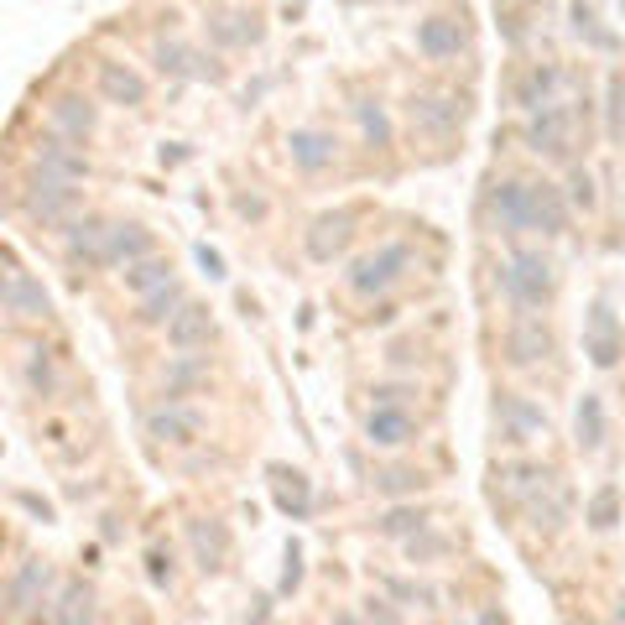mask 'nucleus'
Returning <instances> with one entry per match:
<instances>
[{
	"label": "nucleus",
	"mask_w": 625,
	"mask_h": 625,
	"mask_svg": "<svg viewBox=\"0 0 625 625\" xmlns=\"http://www.w3.org/2000/svg\"><path fill=\"white\" fill-rule=\"evenodd\" d=\"M17 209L37 230H68V224L84 214V188L73 178H52V172H37L27 178V188L17 193Z\"/></svg>",
	"instance_id": "4"
},
{
	"label": "nucleus",
	"mask_w": 625,
	"mask_h": 625,
	"mask_svg": "<svg viewBox=\"0 0 625 625\" xmlns=\"http://www.w3.org/2000/svg\"><path fill=\"white\" fill-rule=\"evenodd\" d=\"M37 172H52V178H73V183H89L94 178V162L84 157V141H68L58 131H42L32 141V152H27Z\"/></svg>",
	"instance_id": "18"
},
{
	"label": "nucleus",
	"mask_w": 625,
	"mask_h": 625,
	"mask_svg": "<svg viewBox=\"0 0 625 625\" xmlns=\"http://www.w3.org/2000/svg\"><path fill=\"white\" fill-rule=\"evenodd\" d=\"M464 120H470V94H458V89H423L406 100V125L417 135H433V141L458 135Z\"/></svg>",
	"instance_id": "10"
},
{
	"label": "nucleus",
	"mask_w": 625,
	"mask_h": 625,
	"mask_svg": "<svg viewBox=\"0 0 625 625\" xmlns=\"http://www.w3.org/2000/svg\"><path fill=\"white\" fill-rule=\"evenodd\" d=\"M568 21H574V37H578V42H589V48H599V52L615 48V37L599 27V17H594L589 0H574V6H568Z\"/></svg>",
	"instance_id": "42"
},
{
	"label": "nucleus",
	"mask_w": 625,
	"mask_h": 625,
	"mask_svg": "<svg viewBox=\"0 0 625 625\" xmlns=\"http://www.w3.org/2000/svg\"><path fill=\"white\" fill-rule=\"evenodd\" d=\"M563 474L553 464H542V458H526V454H511L501 458L491 470V501L495 506H511V511H526L537 495H547L558 485Z\"/></svg>",
	"instance_id": "8"
},
{
	"label": "nucleus",
	"mask_w": 625,
	"mask_h": 625,
	"mask_svg": "<svg viewBox=\"0 0 625 625\" xmlns=\"http://www.w3.org/2000/svg\"><path fill=\"white\" fill-rule=\"evenodd\" d=\"M17 506H27L37 522H52V506H48V501H37L32 491H17Z\"/></svg>",
	"instance_id": "52"
},
{
	"label": "nucleus",
	"mask_w": 625,
	"mask_h": 625,
	"mask_svg": "<svg viewBox=\"0 0 625 625\" xmlns=\"http://www.w3.org/2000/svg\"><path fill=\"white\" fill-rule=\"evenodd\" d=\"M209 381V360L203 355H168V371H162V391L168 396H188Z\"/></svg>",
	"instance_id": "37"
},
{
	"label": "nucleus",
	"mask_w": 625,
	"mask_h": 625,
	"mask_svg": "<svg viewBox=\"0 0 625 625\" xmlns=\"http://www.w3.org/2000/svg\"><path fill=\"white\" fill-rule=\"evenodd\" d=\"M188 303V288L172 276L168 288H157V292H147V298H135V329H168V319L178 313V308Z\"/></svg>",
	"instance_id": "34"
},
{
	"label": "nucleus",
	"mask_w": 625,
	"mask_h": 625,
	"mask_svg": "<svg viewBox=\"0 0 625 625\" xmlns=\"http://www.w3.org/2000/svg\"><path fill=\"white\" fill-rule=\"evenodd\" d=\"M203 32H209L214 48H255L266 37V21L255 17V11H209Z\"/></svg>",
	"instance_id": "29"
},
{
	"label": "nucleus",
	"mask_w": 625,
	"mask_h": 625,
	"mask_svg": "<svg viewBox=\"0 0 625 625\" xmlns=\"http://www.w3.org/2000/svg\"><path fill=\"white\" fill-rule=\"evenodd\" d=\"M625 522V506H621V485H599V491L589 495V506H584V526H589L594 537H605V532H615V526Z\"/></svg>",
	"instance_id": "36"
},
{
	"label": "nucleus",
	"mask_w": 625,
	"mask_h": 625,
	"mask_svg": "<svg viewBox=\"0 0 625 625\" xmlns=\"http://www.w3.org/2000/svg\"><path fill=\"white\" fill-rule=\"evenodd\" d=\"M141 427H147V438L152 443H168V448H193V443L203 438V412L199 406L178 402V396H162V402L141 417Z\"/></svg>",
	"instance_id": "17"
},
{
	"label": "nucleus",
	"mask_w": 625,
	"mask_h": 625,
	"mask_svg": "<svg viewBox=\"0 0 625 625\" xmlns=\"http://www.w3.org/2000/svg\"><path fill=\"white\" fill-rule=\"evenodd\" d=\"M0 313L11 323H48L52 319V298L37 282L32 271H21L17 255H6V288H0Z\"/></svg>",
	"instance_id": "14"
},
{
	"label": "nucleus",
	"mask_w": 625,
	"mask_h": 625,
	"mask_svg": "<svg viewBox=\"0 0 625 625\" xmlns=\"http://www.w3.org/2000/svg\"><path fill=\"white\" fill-rule=\"evenodd\" d=\"M412 396H423V391H417V381H381V386H371V406L412 402Z\"/></svg>",
	"instance_id": "47"
},
{
	"label": "nucleus",
	"mask_w": 625,
	"mask_h": 625,
	"mask_svg": "<svg viewBox=\"0 0 625 625\" xmlns=\"http://www.w3.org/2000/svg\"><path fill=\"white\" fill-rule=\"evenodd\" d=\"M480 220H485L491 235L506 240V245L532 235V178H516V172L491 178L485 193H480Z\"/></svg>",
	"instance_id": "5"
},
{
	"label": "nucleus",
	"mask_w": 625,
	"mask_h": 625,
	"mask_svg": "<svg viewBox=\"0 0 625 625\" xmlns=\"http://www.w3.org/2000/svg\"><path fill=\"white\" fill-rule=\"evenodd\" d=\"M94 89H100L104 104H120V110H141V104L152 100L147 73H135V68L120 63V58H100V63H94Z\"/></svg>",
	"instance_id": "23"
},
{
	"label": "nucleus",
	"mask_w": 625,
	"mask_h": 625,
	"mask_svg": "<svg viewBox=\"0 0 625 625\" xmlns=\"http://www.w3.org/2000/svg\"><path fill=\"white\" fill-rule=\"evenodd\" d=\"M412 42L433 68H454L464 52H470V17L464 11H427L417 27H412Z\"/></svg>",
	"instance_id": "11"
},
{
	"label": "nucleus",
	"mask_w": 625,
	"mask_h": 625,
	"mask_svg": "<svg viewBox=\"0 0 625 625\" xmlns=\"http://www.w3.org/2000/svg\"><path fill=\"white\" fill-rule=\"evenodd\" d=\"M365 621H402V609L391 599H365Z\"/></svg>",
	"instance_id": "51"
},
{
	"label": "nucleus",
	"mask_w": 625,
	"mask_h": 625,
	"mask_svg": "<svg viewBox=\"0 0 625 625\" xmlns=\"http://www.w3.org/2000/svg\"><path fill=\"white\" fill-rule=\"evenodd\" d=\"M52 599V563L48 558H21L0 589V615L6 621H42Z\"/></svg>",
	"instance_id": "9"
},
{
	"label": "nucleus",
	"mask_w": 625,
	"mask_h": 625,
	"mask_svg": "<svg viewBox=\"0 0 625 625\" xmlns=\"http://www.w3.org/2000/svg\"><path fill=\"white\" fill-rule=\"evenodd\" d=\"M110 224H115L110 214L84 209V214L68 224V230H58L68 266H73V271H110V261H104V251H110Z\"/></svg>",
	"instance_id": "13"
},
{
	"label": "nucleus",
	"mask_w": 625,
	"mask_h": 625,
	"mask_svg": "<svg viewBox=\"0 0 625 625\" xmlns=\"http://www.w3.org/2000/svg\"><path fill=\"white\" fill-rule=\"evenodd\" d=\"M199 266H203V276H209V282H224V276H230V271H224V255L209 251V245H199Z\"/></svg>",
	"instance_id": "50"
},
{
	"label": "nucleus",
	"mask_w": 625,
	"mask_h": 625,
	"mask_svg": "<svg viewBox=\"0 0 625 625\" xmlns=\"http://www.w3.org/2000/svg\"><path fill=\"white\" fill-rule=\"evenodd\" d=\"M574 224V203L553 178H532V235L537 240H563Z\"/></svg>",
	"instance_id": "24"
},
{
	"label": "nucleus",
	"mask_w": 625,
	"mask_h": 625,
	"mask_svg": "<svg viewBox=\"0 0 625 625\" xmlns=\"http://www.w3.org/2000/svg\"><path fill=\"white\" fill-rule=\"evenodd\" d=\"M288 162L303 178H323L339 162V135L323 125H298V131H288Z\"/></svg>",
	"instance_id": "25"
},
{
	"label": "nucleus",
	"mask_w": 625,
	"mask_h": 625,
	"mask_svg": "<svg viewBox=\"0 0 625 625\" xmlns=\"http://www.w3.org/2000/svg\"><path fill=\"white\" fill-rule=\"evenodd\" d=\"M235 214L240 220H251V224H261L271 214V203L261 199V193H235Z\"/></svg>",
	"instance_id": "49"
},
{
	"label": "nucleus",
	"mask_w": 625,
	"mask_h": 625,
	"mask_svg": "<svg viewBox=\"0 0 625 625\" xmlns=\"http://www.w3.org/2000/svg\"><path fill=\"white\" fill-rule=\"evenodd\" d=\"M584 355H589L594 371H615L625 355V329L609 298H594L589 313H584Z\"/></svg>",
	"instance_id": "16"
},
{
	"label": "nucleus",
	"mask_w": 625,
	"mask_h": 625,
	"mask_svg": "<svg viewBox=\"0 0 625 625\" xmlns=\"http://www.w3.org/2000/svg\"><path fill=\"white\" fill-rule=\"evenodd\" d=\"M386 594L402 599V605H417V609L438 605V589H433V584H417V578H386Z\"/></svg>",
	"instance_id": "45"
},
{
	"label": "nucleus",
	"mask_w": 625,
	"mask_h": 625,
	"mask_svg": "<svg viewBox=\"0 0 625 625\" xmlns=\"http://www.w3.org/2000/svg\"><path fill=\"white\" fill-rule=\"evenodd\" d=\"M42 120H48V131L68 135V141H89V135L100 131V104L89 100V94H79V89H63V94L48 100Z\"/></svg>",
	"instance_id": "22"
},
{
	"label": "nucleus",
	"mask_w": 625,
	"mask_h": 625,
	"mask_svg": "<svg viewBox=\"0 0 625 625\" xmlns=\"http://www.w3.org/2000/svg\"><path fill=\"white\" fill-rule=\"evenodd\" d=\"M168 350L172 355H203L209 344H214V334H220V323H214V308L199 303V298H188L178 313L168 319Z\"/></svg>",
	"instance_id": "20"
},
{
	"label": "nucleus",
	"mask_w": 625,
	"mask_h": 625,
	"mask_svg": "<svg viewBox=\"0 0 625 625\" xmlns=\"http://www.w3.org/2000/svg\"><path fill=\"white\" fill-rule=\"evenodd\" d=\"M417 417H412V406L406 402H386V406H371L365 412V443H371L375 454H402L417 443Z\"/></svg>",
	"instance_id": "19"
},
{
	"label": "nucleus",
	"mask_w": 625,
	"mask_h": 625,
	"mask_svg": "<svg viewBox=\"0 0 625 625\" xmlns=\"http://www.w3.org/2000/svg\"><path fill=\"white\" fill-rule=\"evenodd\" d=\"M355 235H360V209L339 203V209H323V214H313V224L303 230V251H308V261L334 266L339 255L355 245Z\"/></svg>",
	"instance_id": "12"
},
{
	"label": "nucleus",
	"mask_w": 625,
	"mask_h": 625,
	"mask_svg": "<svg viewBox=\"0 0 625 625\" xmlns=\"http://www.w3.org/2000/svg\"><path fill=\"white\" fill-rule=\"evenodd\" d=\"M172 282V261L168 255H141V261H131V266L120 271V288L131 292V298H147V292H157V288H168Z\"/></svg>",
	"instance_id": "35"
},
{
	"label": "nucleus",
	"mask_w": 625,
	"mask_h": 625,
	"mask_svg": "<svg viewBox=\"0 0 625 625\" xmlns=\"http://www.w3.org/2000/svg\"><path fill=\"white\" fill-rule=\"evenodd\" d=\"M589 120V100H553L542 104V110H532V115H522V147L532 157H542V162H578V125Z\"/></svg>",
	"instance_id": "2"
},
{
	"label": "nucleus",
	"mask_w": 625,
	"mask_h": 625,
	"mask_svg": "<svg viewBox=\"0 0 625 625\" xmlns=\"http://www.w3.org/2000/svg\"><path fill=\"white\" fill-rule=\"evenodd\" d=\"M266 474H271V501H276V511L292 516V522H308L313 516V480L303 470H288V464H271Z\"/></svg>",
	"instance_id": "28"
},
{
	"label": "nucleus",
	"mask_w": 625,
	"mask_h": 625,
	"mask_svg": "<svg viewBox=\"0 0 625 625\" xmlns=\"http://www.w3.org/2000/svg\"><path fill=\"white\" fill-rule=\"evenodd\" d=\"M563 89H568V73H563V63H553V58H537V63H522L516 73H511V104L522 110V115H532V110H542V104L563 100Z\"/></svg>",
	"instance_id": "15"
},
{
	"label": "nucleus",
	"mask_w": 625,
	"mask_h": 625,
	"mask_svg": "<svg viewBox=\"0 0 625 625\" xmlns=\"http://www.w3.org/2000/svg\"><path fill=\"white\" fill-rule=\"evenodd\" d=\"M501 360L511 371H542L558 360V329L547 323V313H522L511 308L506 329H501Z\"/></svg>",
	"instance_id": "7"
},
{
	"label": "nucleus",
	"mask_w": 625,
	"mask_h": 625,
	"mask_svg": "<svg viewBox=\"0 0 625 625\" xmlns=\"http://www.w3.org/2000/svg\"><path fill=\"white\" fill-rule=\"evenodd\" d=\"M21 386L32 391V396H42V402L58 396V386H63V381H58V365H52V355L42 350V344L27 350V360H21Z\"/></svg>",
	"instance_id": "39"
},
{
	"label": "nucleus",
	"mask_w": 625,
	"mask_h": 625,
	"mask_svg": "<svg viewBox=\"0 0 625 625\" xmlns=\"http://www.w3.org/2000/svg\"><path fill=\"white\" fill-rule=\"evenodd\" d=\"M563 193H568V203H574V214H594V209H599V188H594V172L584 168V162H568Z\"/></svg>",
	"instance_id": "41"
},
{
	"label": "nucleus",
	"mask_w": 625,
	"mask_h": 625,
	"mask_svg": "<svg viewBox=\"0 0 625 625\" xmlns=\"http://www.w3.org/2000/svg\"><path fill=\"white\" fill-rule=\"evenodd\" d=\"M350 115H355L360 141H365L371 152H391V147H396V125H391L386 100H375V94H360V100L350 104Z\"/></svg>",
	"instance_id": "33"
},
{
	"label": "nucleus",
	"mask_w": 625,
	"mask_h": 625,
	"mask_svg": "<svg viewBox=\"0 0 625 625\" xmlns=\"http://www.w3.org/2000/svg\"><path fill=\"white\" fill-rule=\"evenodd\" d=\"M147 578H152V589H172V584H178V558H172V547H152V553H147Z\"/></svg>",
	"instance_id": "46"
},
{
	"label": "nucleus",
	"mask_w": 625,
	"mask_h": 625,
	"mask_svg": "<svg viewBox=\"0 0 625 625\" xmlns=\"http://www.w3.org/2000/svg\"><path fill=\"white\" fill-rule=\"evenodd\" d=\"M412 266H417V251L406 245V240H381L375 251L355 255L350 266H344V292L350 298H360V303H375V298H386V292H396L412 276Z\"/></svg>",
	"instance_id": "3"
},
{
	"label": "nucleus",
	"mask_w": 625,
	"mask_h": 625,
	"mask_svg": "<svg viewBox=\"0 0 625 625\" xmlns=\"http://www.w3.org/2000/svg\"><path fill=\"white\" fill-rule=\"evenodd\" d=\"M522 516H526V526H532L537 537H558L563 526L574 522V491H568V485L558 480V485H553L547 495H537V501H532Z\"/></svg>",
	"instance_id": "30"
},
{
	"label": "nucleus",
	"mask_w": 625,
	"mask_h": 625,
	"mask_svg": "<svg viewBox=\"0 0 625 625\" xmlns=\"http://www.w3.org/2000/svg\"><path fill=\"white\" fill-rule=\"evenodd\" d=\"M42 621H52V625H89V621H100V599H94V584H84V578H68L63 589L48 599Z\"/></svg>",
	"instance_id": "27"
},
{
	"label": "nucleus",
	"mask_w": 625,
	"mask_h": 625,
	"mask_svg": "<svg viewBox=\"0 0 625 625\" xmlns=\"http://www.w3.org/2000/svg\"><path fill=\"white\" fill-rule=\"evenodd\" d=\"M298 589H303V547H298V542H288V568H282L276 594H298Z\"/></svg>",
	"instance_id": "48"
},
{
	"label": "nucleus",
	"mask_w": 625,
	"mask_h": 625,
	"mask_svg": "<svg viewBox=\"0 0 625 625\" xmlns=\"http://www.w3.org/2000/svg\"><path fill=\"white\" fill-rule=\"evenodd\" d=\"M427 480L417 470H375L371 474V491L375 495H386V501H396V495H417Z\"/></svg>",
	"instance_id": "43"
},
{
	"label": "nucleus",
	"mask_w": 625,
	"mask_h": 625,
	"mask_svg": "<svg viewBox=\"0 0 625 625\" xmlns=\"http://www.w3.org/2000/svg\"><path fill=\"white\" fill-rule=\"evenodd\" d=\"M402 553L406 563H417V568H433V563H443L448 553H454V537H443V532H433V522L417 532V537H406L402 542Z\"/></svg>",
	"instance_id": "40"
},
{
	"label": "nucleus",
	"mask_w": 625,
	"mask_h": 625,
	"mask_svg": "<svg viewBox=\"0 0 625 625\" xmlns=\"http://www.w3.org/2000/svg\"><path fill=\"white\" fill-rule=\"evenodd\" d=\"M100 522H104L100 537H104V542H120V516H100Z\"/></svg>",
	"instance_id": "53"
},
{
	"label": "nucleus",
	"mask_w": 625,
	"mask_h": 625,
	"mask_svg": "<svg viewBox=\"0 0 625 625\" xmlns=\"http://www.w3.org/2000/svg\"><path fill=\"white\" fill-rule=\"evenodd\" d=\"M152 63L162 79H178V84H183V79H214V84H220L224 79V68L214 63V58H203L193 42H183V37H157Z\"/></svg>",
	"instance_id": "21"
},
{
	"label": "nucleus",
	"mask_w": 625,
	"mask_h": 625,
	"mask_svg": "<svg viewBox=\"0 0 625 625\" xmlns=\"http://www.w3.org/2000/svg\"><path fill=\"white\" fill-rule=\"evenodd\" d=\"M427 522H433V511L427 506H386L381 511V522H375V532H381L386 542H406V537H417Z\"/></svg>",
	"instance_id": "38"
},
{
	"label": "nucleus",
	"mask_w": 625,
	"mask_h": 625,
	"mask_svg": "<svg viewBox=\"0 0 625 625\" xmlns=\"http://www.w3.org/2000/svg\"><path fill=\"white\" fill-rule=\"evenodd\" d=\"M609 438V412H605V396L599 391H584L574 406V443L578 454H599Z\"/></svg>",
	"instance_id": "32"
},
{
	"label": "nucleus",
	"mask_w": 625,
	"mask_h": 625,
	"mask_svg": "<svg viewBox=\"0 0 625 625\" xmlns=\"http://www.w3.org/2000/svg\"><path fill=\"white\" fill-rule=\"evenodd\" d=\"M152 251H157V235L141 220H115L110 224V251H104L110 271H125L131 261H141V255H152Z\"/></svg>",
	"instance_id": "31"
},
{
	"label": "nucleus",
	"mask_w": 625,
	"mask_h": 625,
	"mask_svg": "<svg viewBox=\"0 0 625 625\" xmlns=\"http://www.w3.org/2000/svg\"><path fill=\"white\" fill-rule=\"evenodd\" d=\"M495 292L506 298V308H522V313H547L563 292V271L558 261L542 251V245H526V240H511L506 255L495 261Z\"/></svg>",
	"instance_id": "1"
},
{
	"label": "nucleus",
	"mask_w": 625,
	"mask_h": 625,
	"mask_svg": "<svg viewBox=\"0 0 625 625\" xmlns=\"http://www.w3.org/2000/svg\"><path fill=\"white\" fill-rule=\"evenodd\" d=\"M491 423H495V443H501L506 454H526L532 443H542L547 433H553L547 406H542L537 396H526V391H495Z\"/></svg>",
	"instance_id": "6"
},
{
	"label": "nucleus",
	"mask_w": 625,
	"mask_h": 625,
	"mask_svg": "<svg viewBox=\"0 0 625 625\" xmlns=\"http://www.w3.org/2000/svg\"><path fill=\"white\" fill-rule=\"evenodd\" d=\"M183 537H188V558H193L199 574H220L224 563H230V532L214 516H193L183 526Z\"/></svg>",
	"instance_id": "26"
},
{
	"label": "nucleus",
	"mask_w": 625,
	"mask_h": 625,
	"mask_svg": "<svg viewBox=\"0 0 625 625\" xmlns=\"http://www.w3.org/2000/svg\"><path fill=\"white\" fill-rule=\"evenodd\" d=\"M605 125H609V141L625 147V73H609L605 79Z\"/></svg>",
	"instance_id": "44"
}]
</instances>
